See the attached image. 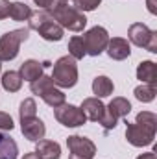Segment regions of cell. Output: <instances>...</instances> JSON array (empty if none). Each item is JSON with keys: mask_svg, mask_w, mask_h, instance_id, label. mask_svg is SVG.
<instances>
[{"mask_svg": "<svg viewBox=\"0 0 157 159\" xmlns=\"http://www.w3.org/2000/svg\"><path fill=\"white\" fill-rule=\"evenodd\" d=\"M46 11L54 17V20H56L61 28H67V30H70V32H81V30L87 26L85 15H83L81 11H78L76 7L69 6L65 0H56V2L52 4V7L46 9Z\"/></svg>", "mask_w": 157, "mask_h": 159, "instance_id": "1", "label": "cell"}, {"mask_svg": "<svg viewBox=\"0 0 157 159\" xmlns=\"http://www.w3.org/2000/svg\"><path fill=\"white\" fill-rule=\"evenodd\" d=\"M30 20V28L39 32V35L44 41H61L63 39V28L54 20V17L46 11V9H37L32 11Z\"/></svg>", "mask_w": 157, "mask_h": 159, "instance_id": "2", "label": "cell"}, {"mask_svg": "<svg viewBox=\"0 0 157 159\" xmlns=\"http://www.w3.org/2000/svg\"><path fill=\"white\" fill-rule=\"evenodd\" d=\"M52 81L63 89H70L78 83V65L76 59L70 56H63L54 63V72H52Z\"/></svg>", "mask_w": 157, "mask_h": 159, "instance_id": "3", "label": "cell"}, {"mask_svg": "<svg viewBox=\"0 0 157 159\" xmlns=\"http://www.w3.org/2000/svg\"><path fill=\"white\" fill-rule=\"evenodd\" d=\"M30 91L34 94H37L39 98H43V102L50 107H59L61 104H65V94L63 91H59L56 87V83L52 81L50 76H41L35 81L30 83Z\"/></svg>", "mask_w": 157, "mask_h": 159, "instance_id": "4", "label": "cell"}, {"mask_svg": "<svg viewBox=\"0 0 157 159\" xmlns=\"http://www.w3.org/2000/svg\"><path fill=\"white\" fill-rule=\"evenodd\" d=\"M30 37V28H19L4 34L0 37V61H11L19 56L20 43L28 41Z\"/></svg>", "mask_w": 157, "mask_h": 159, "instance_id": "5", "label": "cell"}, {"mask_svg": "<svg viewBox=\"0 0 157 159\" xmlns=\"http://www.w3.org/2000/svg\"><path fill=\"white\" fill-rule=\"evenodd\" d=\"M128 37L133 44L141 46V48H146L148 52L155 54L157 52V32L150 30L146 24L142 22H135L129 26L128 30Z\"/></svg>", "mask_w": 157, "mask_h": 159, "instance_id": "6", "label": "cell"}, {"mask_svg": "<svg viewBox=\"0 0 157 159\" xmlns=\"http://www.w3.org/2000/svg\"><path fill=\"white\" fill-rule=\"evenodd\" d=\"M83 43H85V52L92 57L100 56L105 48H107V43H109V34L105 28L102 26H94L91 28L85 35H83Z\"/></svg>", "mask_w": 157, "mask_h": 159, "instance_id": "7", "label": "cell"}, {"mask_svg": "<svg viewBox=\"0 0 157 159\" xmlns=\"http://www.w3.org/2000/svg\"><path fill=\"white\" fill-rule=\"evenodd\" d=\"M54 117L59 124H63L67 128H79L87 120L83 111L72 104H61L59 107H54Z\"/></svg>", "mask_w": 157, "mask_h": 159, "instance_id": "8", "label": "cell"}, {"mask_svg": "<svg viewBox=\"0 0 157 159\" xmlns=\"http://www.w3.org/2000/svg\"><path fill=\"white\" fill-rule=\"evenodd\" d=\"M154 137H155V131L146 128V126H141L137 122H126V139L129 144L133 146H150L154 143Z\"/></svg>", "mask_w": 157, "mask_h": 159, "instance_id": "9", "label": "cell"}, {"mask_svg": "<svg viewBox=\"0 0 157 159\" xmlns=\"http://www.w3.org/2000/svg\"><path fill=\"white\" fill-rule=\"evenodd\" d=\"M67 146L70 150V157L78 159H92L96 156V146L91 139L81 135H70L67 139Z\"/></svg>", "mask_w": 157, "mask_h": 159, "instance_id": "10", "label": "cell"}, {"mask_svg": "<svg viewBox=\"0 0 157 159\" xmlns=\"http://www.w3.org/2000/svg\"><path fill=\"white\" fill-rule=\"evenodd\" d=\"M20 129H22V135L28 139V141H34L37 143L44 137L46 133V126L44 122L37 117H30V119H22L20 120Z\"/></svg>", "mask_w": 157, "mask_h": 159, "instance_id": "11", "label": "cell"}, {"mask_svg": "<svg viewBox=\"0 0 157 159\" xmlns=\"http://www.w3.org/2000/svg\"><path fill=\"white\" fill-rule=\"evenodd\" d=\"M105 50H107V56H109L111 59H115V61H122V59L129 57V54H131L129 43L126 39H122V37H113V39H109Z\"/></svg>", "mask_w": 157, "mask_h": 159, "instance_id": "12", "label": "cell"}, {"mask_svg": "<svg viewBox=\"0 0 157 159\" xmlns=\"http://www.w3.org/2000/svg\"><path fill=\"white\" fill-rule=\"evenodd\" d=\"M79 109L83 111L85 119L92 120V122H100L102 115H104V111H105V106L102 104L100 98H85Z\"/></svg>", "mask_w": 157, "mask_h": 159, "instance_id": "13", "label": "cell"}, {"mask_svg": "<svg viewBox=\"0 0 157 159\" xmlns=\"http://www.w3.org/2000/svg\"><path fill=\"white\" fill-rule=\"evenodd\" d=\"M43 69H44V65L39 63V61H35V59H26L22 65H20V70H19V74H20V78L26 80V81H35L37 78L43 76Z\"/></svg>", "mask_w": 157, "mask_h": 159, "instance_id": "14", "label": "cell"}, {"mask_svg": "<svg viewBox=\"0 0 157 159\" xmlns=\"http://www.w3.org/2000/svg\"><path fill=\"white\" fill-rule=\"evenodd\" d=\"M35 154L39 159H59L61 157V146L56 141H37Z\"/></svg>", "mask_w": 157, "mask_h": 159, "instance_id": "15", "label": "cell"}, {"mask_svg": "<svg viewBox=\"0 0 157 159\" xmlns=\"http://www.w3.org/2000/svg\"><path fill=\"white\" fill-rule=\"evenodd\" d=\"M137 78L142 83L157 87V65L154 61H141L137 67Z\"/></svg>", "mask_w": 157, "mask_h": 159, "instance_id": "16", "label": "cell"}, {"mask_svg": "<svg viewBox=\"0 0 157 159\" xmlns=\"http://www.w3.org/2000/svg\"><path fill=\"white\" fill-rule=\"evenodd\" d=\"M17 156H19L17 143L9 135L0 131V159H17Z\"/></svg>", "mask_w": 157, "mask_h": 159, "instance_id": "17", "label": "cell"}, {"mask_svg": "<svg viewBox=\"0 0 157 159\" xmlns=\"http://www.w3.org/2000/svg\"><path fill=\"white\" fill-rule=\"evenodd\" d=\"M113 89H115V85L107 76H96L94 81H92V93L96 94V98L109 96L113 93Z\"/></svg>", "mask_w": 157, "mask_h": 159, "instance_id": "18", "label": "cell"}, {"mask_svg": "<svg viewBox=\"0 0 157 159\" xmlns=\"http://www.w3.org/2000/svg\"><path fill=\"white\" fill-rule=\"evenodd\" d=\"M2 87L7 91V93H17L20 87H22V78L19 72L15 70H7L4 76H2Z\"/></svg>", "mask_w": 157, "mask_h": 159, "instance_id": "19", "label": "cell"}, {"mask_svg": "<svg viewBox=\"0 0 157 159\" xmlns=\"http://www.w3.org/2000/svg\"><path fill=\"white\" fill-rule=\"evenodd\" d=\"M9 17L17 22H24L32 17V7L22 4V2H13L11 4V9H9Z\"/></svg>", "mask_w": 157, "mask_h": 159, "instance_id": "20", "label": "cell"}, {"mask_svg": "<svg viewBox=\"0 0 157 159\" xmlns=\"http://www.w3.org/2000/svg\"><path fill=\"white\" fill-rule=\"evenodd\" d=\"M107 109H109L117 119H122V117H126V115L131 111V104H129L126 98L117 96V98H113V100H111V104L107 106Z\"/></svg>", "mask_w": 157, "mask_h": 159, "instance_id": "21", "label": "cell"}, {"mask_svg": "<svg viewBox=\"0 0 157 159\" xmlns=\"http://www.w3.org/2000/svg\"><path fill=\"white\" fill-rule=\"evenodd\" d=\"M69 56H70V57H74V59H83V57L87 56L83 37L76 35V37H72V39L69 41Z\"/></svg>", "mask_w": 157, "mask_h": 159, "instance_id": "22", "label": "cell"}, {"mask_svg": "<svg viewBox=\"0 0 157 159\" xmlns=\"http://www.w3.org/2000/svg\"><path fill=\"white\" fill-rule=\"evenodd\" d=\"M133 94H135V98H137V100H141V102H152V100L155 98V94H157V89H155V85L142 83V85L135 87Z\"/></svg>", "mask_w": 157, "mask_h": 159, "instance_id": "23", "label": "cell"}, {"mask_svg": "<svg viewBox=\"0 0 157 159\" xmlns=\"http://www.w3.org/2000/svg\"><path fill=\"white\" fill-rule=\"evenodd\" d=\"M35 113H37L35 100H34V98H26V100H22L20 109H19V117H20V120L22 119H30V117H35Z\"/></svg>", "mask_w": 157, "mask_h": 159, "instance_id": "24", "label": "cell"}, {"mask_svg": "<svg viewBox=\"0 0 157 159\" xmlns=\"http://www.w3.org/2000/svg\"><path fill=\"white\" fill-rule=\"evenodd\" d=\"M137 124H141V126H146V128H150V129H157V117L152 113V111H141L139 115H137Z\"/></svg>", "mask_w": 157, "mask_h": 159, "instance_id": "25", "label": "cell"}, {"mask_svg": "<svg viewBox=\"0 0 157 159\" xmlns=\"http://www.w3.org/2000/svg\"><path fill=\"white\" fill-rule=\"evenodd\" d=\"M117 122H118V119L105 107V111H104V115H102V119H100V124L104 126V129H113V128H117Z\"/></svg>", "mask_w": 157, "mask_h": 159, "instance_id": "26", "label": "cell"}, {"mask_svg": "<svg viewBox=\"0 0 157 159\" xmlns=\"http://www.w3.org/2000/svg\"><path fill=\"white\" fill-rule=\"evenodd\" d=\"M76 2V9L78 11H94L98 6H100V2L102 0H74Z\"/></svg>", "mask_w": 157, "mask_h": 159, "instance_id": "27", "label": "cell"}, {"mask_svg": "<svg viewBox=\"0 0 157 159\" xmlns=\"http://www.w3.org/2000/svg\"><path fill=\"white\" fill-rule=\"evenodd\" d=\"M13 119L7 115V113H4V111H0V129L2 131H11L13 129Z\"/></svg>", "mask_w": 157, "mask_h": 159, "instance_id": "28", "label": "cell"}, {"mask_svg": "<svg viewBox=\"0 0 157 159\" xmlns=\"http://www.w3.org/2000/svg\"><path fill=\"white\" fill-rule=\"evenodd\" d=\"M9 9H11V4L7 0H0V20L9 17Z\"/></svg>", "mask_w": 157, "mask_h": 159, "instance_id": "29", "label": "cell"}, {"mask_svg": "<svg viewBox=\"0 0 157 159\" xmlns=\"http://www.w3.org/2000/svg\"><path fill=\"white\" fill-rule=\"evenodd\" d=\"M34 2L39 6L41 9H50V7H52V4H54L56 0H34Z\"/></svg>", "mask_w": 157, "mask_h": 159, "instance_id": "30", "label": "cell"}, {"mask_svg": "<svg viewBox=\"0 0 157 159\" xmlns=\"http://www.w3.org/2000/svg\"><path fill=\"white\" fill-rule=\"evenodd\" d=\"M146 6H148V11L152 13V15H155L157 9H155V0H146Z\"/></svg>", "mask_w": 157, "mask_h": 159, "instance_id": "31", "label": "cell"}, {"mask_svg": "<svg viewBox=\"0 0 157 159\" xmlns=\"http://www.w3.org/2000/svg\"><path fill=\"white\" fill-rule=\"evenodd\" d=\"M137 159H155V152H146V154H141Z\"/></svg>", "mask_w": 157, "mask_h": 159, "instance_id": "32", "label": "cell"}, {"mask_svg": "<svg viewBox=\"0 0 157 159\" xmlns=\"http://www.w3.org/2000/svg\"><path fill=\"white\" fill-rule=\"evenodd\" d=\"M22 159H39V156H37L35 152H30V154H26Z\"/></svg>", "mask_w": 157, "mask_h": 159, "instance_id": "33", "label": "cell"}, {"mask_svg": "<svg viewBox=\"0 0 157 159\" xmlns=\"http://www.w3.org/2000/svg\"><path fill=\"white\" fill-rule=\"evenodd\" d=\"M0 69H2V61H0Z\"/></svg>", "mask_w": 157, "mask_h": 159, "instance_id": "34", "label": "cell"}, {"mask_svg": "<svg viewBox=\"0 0 157 159\" xmlns=\"http://www.w3.org/2000/svg\"><path fill=\"white\" fill-rule=\"evenodd\" d=\"M70 159H78V157H70Z\"/></svg>", "mask_w": 157, "mask_h": 159, "instance_id": "35", "label": "cell"}, {"mask_svg": "<svg viewBox=\"0 0 157 159\" xmlns=\"http://www.w3.org/2000/svg\"><path fill=\"white\" fill-rule=\"evenodd\" d=\"M65 2H69V0H65Z\"/></svg>", "mask_w": 157, "mask_h": 159, "instance_id": "36", "label": "cell"}]
</instances>
